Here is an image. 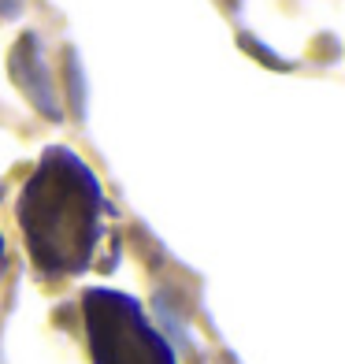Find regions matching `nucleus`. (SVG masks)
<instances>
[{"mask_svg": "<svg viewBox=\"0 0 345 364\" xmlns=\"http://www.w3.org/2000/svg\"><path fill=\"white\" fill-rule=\"evenodd\" d=\"M104 309L89 305L97 364H171V350L141 323L134 305L115 294H97Z\"/></svg>", "mask_w": 345, "mask_h": 364, "instance_id": "obj_1", "label": "nucleus"}]
</instances>
